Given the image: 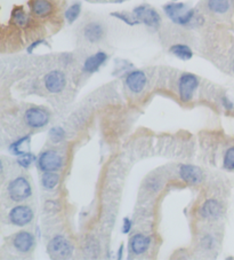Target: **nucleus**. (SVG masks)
Wrapping results in <instances>:
<instances>
[{"mask_svg":"<svg viewBox=\"0 0 234 260\" xmlns=\"http://www.w3.org/2000/svg\"><path fill=\"white\" fill-rule=\"evenodd\" d=\"M165 13L174 23L178 25H187L192 22L194 11L182 2H171L165 6Z\"/></svg>","mask_w":234,"mask_h":260,"instance_id":"f257e3e1","label":"nucleus"},{"mask_svg":"<svg viewBox=\"0 0 234 260\" xmlns=\"http://www.w3.org/2000/svg\"><path fill=\"white\" fill-rule=\"evenodd\" d=\"M7 194L14 202H23L31 197L32 187L25 177H16L9 181Z\"/></svg>","mask_w":234,"mask_h":260,"instance_id":"f03ea898","label":"nucleus"},{"mask_svg":"<svg viewBox=\"0 0 234 260\" xmlns=\"http://www.w3.org/2000/svg\"><path fill=\"white\" fill-rule=\"evenodd\" d=\"M73 245L63 235H56L50 240L47 245V251L51 258L67 259L73 253Z\"/></svg>","mask_w":234,"mask_h":260,"instance_id":"7ed1b4c3","label":"nucleus"},{"mask_svg":"<svg viewBox=\"0 0 234 260\" xmlns=\"http://www.w3.org/2000/svg\"><path fill=\"white\" fill-rule=\"evenodd\" d=\"M50 121V115L46 109L41 107H31L25 110L24 122L31 129L45 128Z\"/></svg>","mask_w":234,"mask_h":260,"instance_id":"20e7f679","label":"nucleus"},{"mask_svg":"<svg viewBox=\"0 0 234 260\" xmlns=\"http://www.w3.org/2000/svg\"><path fill=\"white\" fill-rule=\"evenodd\" d=\"M37 163L42 172H57L63 167V157L57 151L46 150L39 155Z\"/></svg>","mask_w":234,"mask_h":260,"instance_id":"39448f33","label":"nucleus"},{"mask_svg":"<svg viewBox=\"0 0 234 260\" xmlns=\"http://www.w3.org/2000/svg\"><path fill=\"white\" fill-rule=\"evenodd\" d=\"M199 86V79L192 74H182L178 80V93L183 102H188L193 99L194 93Z\"/></svg>","mask_w":234,"mask_h":260,"instance_id":"423d86ee","label":"nucleus"},{"mask_svg":"<svg viewBox=\"0 0 234 260\" xmlns=\"http://www.w3.org/2000/svg\"><path fill=\"white\" fill-rule=\"evenodd\" d=\"M33 210L28 205H16L8 213L9 223L16 227H24L29 225L33 220Z\"/></svg>","mask_w":234,"mask_h":260,"instance_id":"0eeeda50","label":"nucleus"},{"mask_svg":"<svg viewBox=\"0 0 234 260\" xmlns=\"http://www.w3.org/2000/svg\"><path fill=\"white\" fill-rule=\"evenodd\" d=\"M12 244L17 252L28 255L33 250L35 245L34 235L30 232H27V230H19L18 233H16L13 236Z\"/></svg>","mask_w":234,"mask_h":260,"instance_id":"6e6552de","label":"nucleus"},{"mask_svg":"<svg viewBox=\"0 0 234 260\" xmlns=\"http://www.w3.org/2000/svg\"><path fill=\"white\" fill-rule=\"evenodd\" d=\"M133 14H134V18L138 19L141 23H144L151 28L159 27L161 22L159 13L155 9L149 7V6H138V7L134 9Z\"/></svg>","mask_w":234,"mask_h":260,"instance_id":"1a4fd4ad","label":"nucleus"},{"mask_svg":"<svg viewBox=\"0 0 234 260\" xmlns=\"http://www.w3.org/2000/svg\"><path fill=\"white\" fill-rule=\"evenodd\" d=\"M44 84L50 93H61L67 86V77L60 70L50 71L44 78Z\"/></svg>","mask_w":234,"mask_h":260,"instance_id":"9d476101","label":"nucleus"},{"mask_svg":"<svg viewBox=\"0 0 234 260\" xmlns=\"http://www.w3.org/2000/svg\"><path fill=\"white\" fill-rule=\"evenodd\" d=\"M178 173H180L182 180L190 185L200 184L203 179V173L201 168L190 164L181 165Z\"/></svg>","mask_w":234,"mask_h":260,"instance_id":"9b49d317","label":"nucleus"},{"mask_svg":"<svg viewBox=\"0 0 234 260\" xmlns=\"http://www.w3.org/2000/svg\"><path fill=\"white\" fill-rule=\"evenodd\" d=\"M146 82L148 79H146L145 74L141 70L132 71L126 78V85L133 93H141L145 89Z\"/></svg>","mask_w":234,"mask_h":260,"instance_id":"f8f14e48","label":"nucleus"},{"mask_svg":"<svg viewBox=\"0 0 234 260\" xmlns=\"http://www.w3.org/2000/svg\"><path fill=\"white\" fill-rule=\"evenodd\" d=\"M200 216L203 218V219L208 220H215L220 216V212H222V205L218 201L215 200V198H209L204 202L200 207Z\"/></svg>","mask_w":234,"mask_h":260,"instance_id":"ddd939ff","label":"nucleus"},{"mask_svg":"<svg viewBox=\"0 0 234 260\" xmlns=\"http://www.w3.org/2000/svg\"><path fill=\"white\" fill-rule=\"evenodd\" d=\"M150 245L151 239L149 236L143 235V234H135L129 241V249H131L132 253H134L136 256L144 255L150 248Z\"/></svg>","mask_w":234,"mask_h":260,"instance_id":"4468645a","label":"nucleus"},{"mask_svg":"<svg viewBox=\"0 0 234 260\" xmlns=\"http://www.w3.org/2000/svg\"><path fill=\"white\" fill-rule=\"evenodd\" d=\"M108 60V55L104 52H97L92 56H89L84 63V71L88 74H94Z\"/></svg>","mask_w":234,"mask_h":260,"instance_id":"2eb2a0df","label":"nucleus"},{"mask_svg":"<svg viewBox=\"0 0 234 260\" xmlns=\"http://www.w3.org/2000/svg\"><path fill=\"white\" fill-rule=\"evenodd\" d=\"M84 36L89 43H99L104 36V29L102 24L97 23V22L88 23L84 29Z\"/></svg>","mask_w":234,"mask_h":260,"instance_id":"dca6fc26","label":"nucleus"},{"mask_svg":"<svg viewBox=\"0 0 234 260\" xmlns=\"http://www.w3.org/2000/svg\"><path fill=\"white\" fill-rule=\"evenodd\" d=\"M30 6L32 13L40 18H46L53 12V5L50 0H32Z\"/></svg>","mask_w":234,"mask_h":260,"instance_id":"f3484780","label":"nucleus"},{"mask_svg":"<svg viewBox=\"0 0 234 260\" xmlns=\"http://www.w3.org/2000/svg\"><path fill=\"white\" fill-rule=\"evenodd\" d=\"M169 51H170L171 54L175 55V56L181 58V60H183V61L191 60V58H192V56H193L192 50H191V48L188 47L187 45H184V44L173 45Z\"/></svg>","mask_w":234,"mask_h":260,"instance_id":"a211bd4d","label":"nucleus"},{"mask_svg":"<svg viewBox=\"0 0 234 260\" xmlns=\"http://www.w3.org/2000/svg\"><path fill=\"white\" fill-rule=\"evenodd\" d=\"M60 184V175L55 172H44L41 175V185L46 190H53Z\"/></svg>","mask_w":234,"mask_h":260,"instance_id":"6ab92c4d","label":"nucleus"},{"mask_svg":"<svg viewBox=\"0 0 234 260\" xmlns=\"http://www.w3.org/2000/svg\"><path fill=\"white\" fill-rule=\"evenodd\" d=\"M209 11L216 14H225L229 12L231 2L230 0H208L207 2Z\"/></svg>","mask_w":234,"mask_h":260,"instance_id":"aec40b11","label":"nucleus"},{"mask_svg":"<svg viewBox=\"0 0 234 260\" xmlns=\"http://www.w3.org/2000/svg\"><path fill=\"white\" fill-rule=\"evenodd\" d=\"M30 138H31V135L29 134V135L22 136V138H19L18 140H16V141H14L11 146H9V150L13 152V155L17 156V157L18 156L25 154V152H28V151L23 150L22 147H23V146H28L29 142H30Z\"/></svg>","mask_w":234,"mask_h":260,"instance_id":"412c9836","label":"nucleus"},{"mask_svg":"<svg viewBox=\"0 0 234 260\" xmlns=\"http://www.w3.org/2000/svg\"><path fill=\"white\" fill-rule=\"evenodd\" d=\"M12 19L15 25L24 28L29 23V15L23 11V8H15L12 12Z\"/></svg>","mask_w":234,"mask_h":260,"instance_id":"4be33fe9","label":"nucleus"},{"mask_svg":"<svg viewBox=\"0 0 234 260\" xmlns=\"http://www.w3.org/2000/svg\"><path fill=\"white\" fill-rule=\"evenodd\" d=\"M80 13H81V5L79 4V2H74V4L71 5L70 7L67 9L64 16H66L67 21L71 24V23H73L78 18H79Z\"/></svg>","mask_w":234,"mask_h":260,"instance_id":"5701e85b","label":"nucleus"},{"mask_svg":"<svg viewBox=\"0 0 234 260\" xmlns=\"http://www.w3.org/2000/svg\"><path fill=\"white\" fill-rule=\"evenodd\" d=\"M48 134H50V139L53 144H60L66 138V131L61 126H55V128L50 129Z\"/></svg>","mask_w":234,"mask_h":260,"instance_id":"b1692460","label":"nucleus"},{"mask_svg":"<svg viewBox=\"0 0 234 260\" xmlns=\"http://www.w3.org/2000/svg\"><path fill=\"white\" fill-rule=\"evenodd\" d=\"M35 161H37V157H35V156L30 151L25 152V154L18 156L17 157L18 165L23 168H29L32 165V163Z\"/></svg>","mask_w":234,"mask_h":260,"instance_id":"393cba45","label":"nucleus"},{"mask_svg":"<svg viewBox=\"0 0 234 260\" xmlns=\"http://www.w3.org/2000/svg\"><path fill=\"white\" fill-rule=\"evenodd\" d=\"M223 165L226 170H234V146L225 152Z\"/></svg>","mask_w":234,"mask_h":260,"instance_id":"a878e982","label":"nucleus"},{"mask_svg":"<svg viewBox=\"0 0 234 260\" xmlns=\"http://www.w3.org/2000/svg\"><path fill=\"white\" fill-rule=\"evenodd\" d=\"M113 16H116V18H118L120 19H122L123 22H126L127 24H129V25H135V24H139L141 23V22L138 21V19H136L135 18H129V16H127L125 14H121V13H113L112 14Z\"/></svg>","mask_w":234,"mask_h":260,"instance_id":"bb28decb","label":"nucleus"},{"mask_svg":"<svg viewBox=\"0 0 234 260\" xmlns=\"http://www.w3.org/2000/svg\"><path fill=\"white\" fill-rule=\"evenodd\" d=\"M133 227V223L129 218H125L123 219V225H122V233L123 234H128L132 230Z\"/></svg>","mask_w":234,"mask_h":260,"instance_id":"cd10ccee","label":"nucleus"},{"mask_svg":"<svg viewBox=\"0 0 234 260\" xmlns=\"http://www.w3.org/2000/svg\"><path fill=\"white\" fill-rule=\"evenodd\" d=\"M222 103H223L224 108H225V109H232L233 108V103L231 102L230 100L227 99V97H223V99H222Z\"/></svg>","mask_w":234,"mask_h":260,"instance_id":"c85d7f7f","label":"nucleus"},{"mask_svg":"<svg viewBox=\"0 0 234 260\" xmlns=\"http://www.w3.org/2000/svg\"><path fill=\"white\" fill-rule=\"evenodd\" d=\"M122 251H123V245L120 246V251L118 252V258H119V259L122 257Z\"/></svg>","mask_w":234,"mask_h":260,"instance_id":"c756f323","label":"nucleus"},{"mask_svg":"<svg viewBox=\"0 0 234 260\" xmlns=\"http://www.w3.org/2000/svg\"><path fill=\"white\" fill-rule=\"evenodd\" d=\"M233 71H234V60H233Z\"/></svg>","mask_w":234,"mask_h":260,"instance_id":"7c9ffc66","label":"nucleus"}]
</instances>
